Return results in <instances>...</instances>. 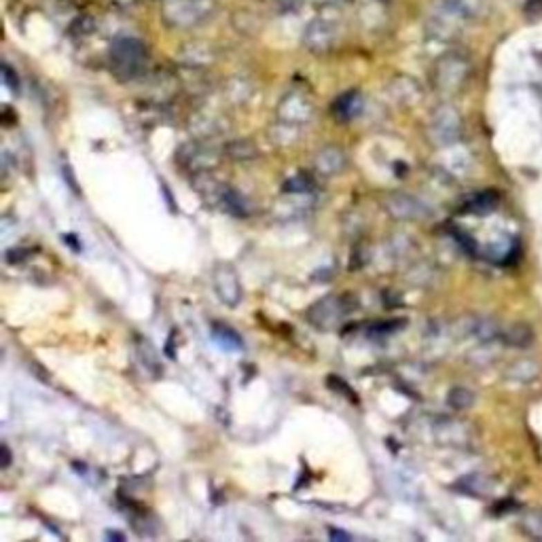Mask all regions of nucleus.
Listing matches in <instances>:
<instances>
[{"mask_svg": "<svg viewBox=\"0 0 542 542\" xmlns=\"http://www.w3.org/2000/svg\"><path fill=\"white\" fill-rule=\"evenodd\" d=\"M330 538H342V540H350V536L348 534H344V532H337V530H330Z\"/></svg>", "mask_w": 542, "mask_h": 542, "instance_id": "4be33fe9", "label": "nucleus"}, {"mask_svg": "<svg viewBox=\"0 0 542 542\" xmlns=\"http://www.w3.org/2000/svg\"><path fill=\"white\" fill-rule=\"evenodd\" d=\"M348 312H350V305L346 303V297L330 295V297L316 301L305 316H308L312 326H316L320 330H333L344 322Z\"/></svg>", "mask_w": 542, "mask_h": 542, "instance_id": "f03ea898", "label": "nucleus"}, {"mask_svg": "<svg viewBox=\"0 0 542 542\" xmlns=\"http://www.w3.org/2000/svg\"><path fill=\"white\" fill-rule=\"evenodd\" d=\"M133 346H136V354H138L140 364L151 373V375H159V373H161V360H159V356H157L155 346L149 342L147 337H142V335H136V337H133Z\"/></svg>", "mask_w": 542, "mask_h": 542, "instance_id": "9b49d317", "label": "nucleus"}, {"mask_svg": "<svg viewBox=\"0 0 542 542\" xmlns=\"http://www.w3.org/2000/svg\"><path fill=\"white\" fill-rule=\"evenodd\" d=\"M466 333L470 337H474V339H479L481 344H492V342H496V339H500L502 328H500V324L494 318L474 316V318H468Z\"/></svg>", "mask_w": 542, "mask_h": 542, "instance_id": "1a4fd4ad", "label": "nucleus"}, {"mask_svg": "<svg viewBox=\"0 0 542 542\" xmlns=\"http://www.w3.org/2000/svg\"><path fill=\"white\" fill-rule=\"evenodd\" d=\"M360 111H362V100H360V93H356V91L344 93L342 97L335 102V106H333L335 117L342 119V121H350V119H354V117H358Z\"/></svg>", "mask_w": 542, "mask_h": 542, "instance_id": "ddd939ff", "label": "nucleus"}, {"mask_svg": "<svg viewBox=\"0 0 542 542\" xmlns=\"http://www.w3.org/2000/svg\"><path fill=\"white\" fill-rule=\"evenodd\" d=\"M500 342L515 350H527L536 344V330L527 322H513L502 328Z\"/></svg>", "mask_w": 542, "mask_h": 542, "instance_id": "0eeeda50", "label": "nucleus"}, {"mask_svg": "<svg viewBox=\"0 0 542 542\" xmlns=\"http://www.w3.org/2000/svg\"><path fill=\"white\" fill-rule=\"evenodd\" d=\"M178 161H180L185 167L193 169V172L203 174V172H208V169L214 165L216 157L210 155V151H208L206 147L189 144V147H183V149H180V153H178Z\"/></svg>", "mask_w": 542, "mask_h": 542, "instance_id": "6e6552de", "label": "nucleus"}, {"mask_svg": "<svg viewBox=\"0 0 542 542\" xmlns=\"http://www.w3.org/2000/svg\"><path fill=\"white\" fill-rule=\"evenodd\" d=\"M496 203H498L496 193H492V191H483V193H477L474 197H470V199L466 201L464 210L474 212V214H487V212H492V210L496 208Z\"/></svg>", "mask_w": 542, "mask_h": 542, "instance_id": "2eb2a0df", "label": "nucleus"}, {"mask_svg": "<svg viewBox=\"0 0 542 542\" xmlns=\"http://www.w3.org/2000/svg\"><path fill=\"white\" fill-rule=\"evenodd\" d=\"M470 73V66L464 57L460 55H445L436 64V73H434V81H436V87L445 93H454L458 91L466 77Z\"/></svg>", "mask_w": 542, "mask_h": 542, "instance_id": "7ed1b4c3", "label": "nucleus"}, {"mask_svg": "<svg viewBox=\"0 0 542 542\" xmlns=\"http://www.w3.org/2000/svg\"><path fill=\"white\" fill-rule=\"evenodd\" d=\"M460 129H462V123H460V115L449 109V106H443L438 109L434 119H432V138L438 142V144H451L460 138Z\"/></svg>", "mask_w": 542, "mask_h": 542, "instance_id": "20e7f679", "label": "nucleus"}, {"mask_svg": "<svg viewBox=\"0 0 542 542\" xmlns=\"http://www.w3.org/2000/svg\"><path fill=\"white\" fill-rule=\"evenodd\" d=\"M214 337H216V342L227 346V348H240L242 346V337L237 335L233 328L229 326H214Z\"/></svg>", "mask_w": 542, "mask_h": 542, "instance_id": "f3484780", "label": "nucleus"}, {"mask_svg": "<svg viewBox=\"0 0 542 542\" xmlns=\"http://www.w3.org/2000/svg\"><path fill=\"white\" fill-rule=\"evenodd\" d=\"M386 208L398 221H418V218L426 216L424 203L420 199H415L413 195H404V193L390 195L386 201Z\"/></svg>", "mask_w": 542, "mask_h": 542, "instance_id": "423d86ee", "label": "nucleus"}, {"mask_svg": "<svg viewBox=\"0 0 542 542\" xmlns=\"http://www.w3.org/2000/svg\"><path fill=\"white\" fill-rule=\"evenodd\" d=\"M3 468H7L9 464H11V451H9V447L7 445H3Z\"/></svg>", "mask_w": 542, "mask_h": 542, "instance_id": "412c9836", "label": "nucleus"}, {"mask_svg": "<svg viewBox=\"0 0 542 542\" xmlns=\"http://www.w3.org/2000/svg\"><path fill=\"white\" fill-rule=\"evenodd\" d=\"M312 187H314V183H312V178H310V176L299 174V176H295V178L286 180V185H284V191H286V193H308V191H312Z\"/></svg>", "mask_w": 542, "mask_h": 542, "instance_id": "a211bd4d", "label": "nucleus"}, {"mask_svg": "<svg viewBox=\"0 0 542 542\" xmlns=\"http://www.w3.org/2000/svg\"><path fill=\"white\" fill-rule=\"evenodd\" d=\"M221 208H225L227 212H231L233 216H248L250 214V206L248 201L244 199L242 193H237L229 187H225L223 191V197H221Z\"/></svg>", "mask_w": 542, "mask_h": 542, "instance_id": "4468645a", "label": "nucleus"}, {"mask_svg": "<svg viewBox=\"0 0 542 542\" xmlns=\"http://www.w3.org/2000/svg\"><path fill=\"white\" fill-rule=\"evenodd\" d=\"M214 288L221 301H225L229 308H235L242 301V284L237 278L235 269L231 265H218L214 271Z\"/></svg>", "mask_w": 542, "mask_h": 542, "instance_id": "39448f33", "label": "nucleus"}, {"mask_svg": "<svg viewBox=\"0 0 542 542\" xmlns=\"http://www.w3.org/2000/svg\"><path fill=\"white\" fill-rule=\"evenodd\" d=\"M3 75H5V81H7V85H9L11 89H17V79H13V75H11V68H9V66H5V68H3Z\"/></svg>", "mask_w": 542, "mask_h": 542, "instance_id": "aec40b11", "label": "nucleus"}, {"mask_svg": "<svg viewBox=\"0 0 542 542\" xmlns=\"http://www.w3.org/2000/svg\"><path fill=\"white\" fill-rule=\"evenodd\" d=\"M506 377L511 382H515V384L527 386V384H532V382H536L540 377V364L534 358H519V360H515L511 366H508Z\"/></svg>", "mask_w": 542, "mask_h": 542, "instance_id": "9d476101", "label": "nucleus"}, {"mask_svg": "<svg viewBox=\"0 0 542 542\" xmlns=\"http://www.w3.org/2000/svg\"><path fill=\"white\" fill-rule=\"evenodd\" d=\"M144 64H147V49L140 41L119 39L111 47V66L121 81L138 77L144 71Z\"/></svg>", "mask_w": 542, "mask_h": 542, "instance_id": "f257e3e1", "label": "nucleus"}, {"mask_svg": "<svg viewBox=\"0 0 542 542\" xmlns=\"http://www.w3.org/2000/svg\"><path fill=\"white\" fill-rule=\"evenodd\" d=\"M525 530L534 538H542V513H530L525 517Z\"/></svg>", "mask_w": 542, "mask_h": 542, "instance_id": "6ab92c4d", "label": "nucleus"}, {"mask_svg": "<svg viewBox=\"0 0 542 542\" xmlns=\"http://www.w3.org/2000/svg\"><path fill=\"white\" fill-rule=\"evenodd\" d=\"M447 404L456 411H466L474 404V392L466 386H456L447 394Z\"/></svg>", "mask_w": 542, "mask_h": 542, "instance_id": "dca6fc26", "label": "nucleus"}, {"mask_svg": "<svg viewBox=\"0 0 542 542\" xmlns=\"http://www.w3.org/2000/svg\"><path fill=\"white\" fill-rule=\"evenodd\" d=\"M346 165V155L342 149H337V147H328L324 151L318 153L316 157V167H318V172L330 176V174H337V172H342Z\"/></svg>", "mask_w": 542, "mask_h": 542, "instance_id": "f8f14e48", "label": "nucleus"}]
</instances>
